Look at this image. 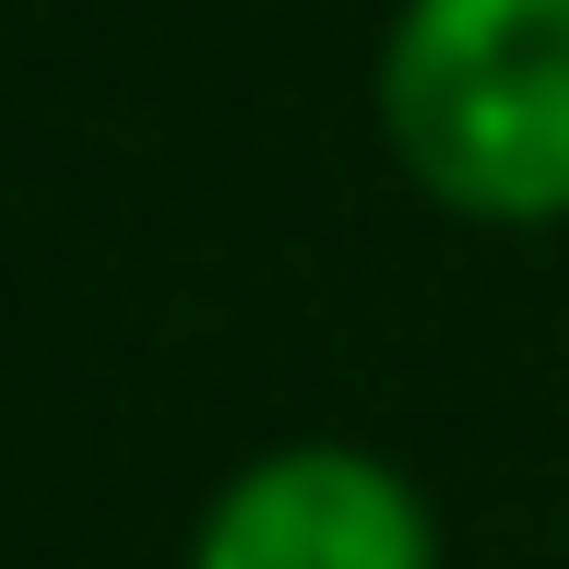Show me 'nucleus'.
I'll list each match as a JSON object with an SVG mask.
<instances>
[{
    "label": "nucleus",
    "mask_w": 569,
    "mask_h": 569,
    "mask_svg": "<svg viewBox=\"0 0 569 569\" xmlns=\"http://www.w3.org/2000/svg\"><path fill=\"white\" fill-rule=\"evenodd\" d=\"M380 142L462 226H569V0H403Z\"/></svg>",
    "instance_id": "1"
},
{
    "label": "nucleus",
    "mask_w": 569,
    "mask_h": 569,
    "mask_svg": "<svg viewBox=\"0 0 569 569\" xmlns=\"http://www.w3.org/2000/svg\"><path fill=\"white\" fill-rule=\"evenodd\" d=\"M190 569H451V558L403 462L356 451V439H284L213 487Z\"/></svg>",
    "instance_id": "2"
}]
</instances>
